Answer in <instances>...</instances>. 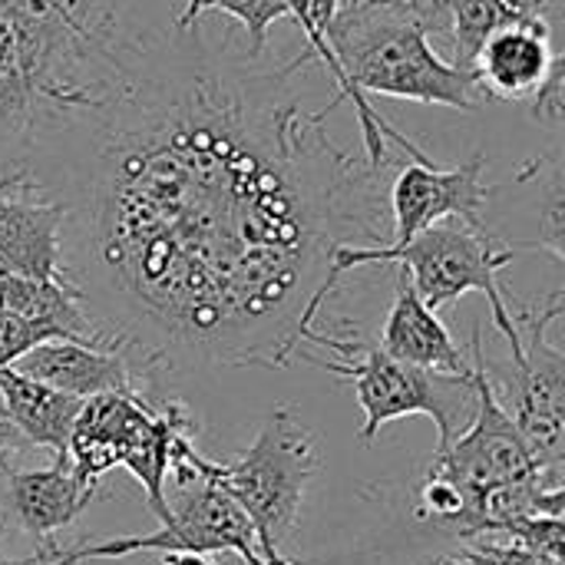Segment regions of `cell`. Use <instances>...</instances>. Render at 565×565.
Listing matches in <instances>:
<instances>
[{"instance_id":"603a6c76","label":"cell","mask_w":565,"mask_h":565,"mask_svg":"<svg viewBox=\"0 0 565 565\" xmlns=\"http://www.w3.org/2000/svg\"><path fill=\"white\" fill-rule=\"evenodd\" d=\"M162 565H212L205 556H195V553H166V563Z\"/></svg>"},{"instance_id":"9c48e42d","label":"cell","mask_w":565,"mask_h":565,"mask_svg":"<svg viewBox=\"0 0 565 565\" xmlns=\"http://www.w3.org/2000/svg\"><path fill=\"white\" fill-rule=\"evenodd\" d=\"M487 159L483 152H473L470 159L457 166H437V162H407L387 195L391 209V242H407L417 232L444 222V218H463L470 225H487L483 209L490 199V189L483 185Z\"/></svg>"},{"instance_id":"4fadbf2b","label":"cell","mask_w":565,"mask_h":565,"mask_svg":"<svg viewBox=\"0 0 565 565\" xmlns=\"http://www.w3.org/2000/svg\"><path fill=\"white\" fill-rule=\"evenodd\" d=\"M381 348L391 358L424 371H440L457 377L473 374V361H467V354L457 348L437 311L420 301L404 268H397V291L381 331Z\"/></svg>"},{"instance_id":"7402d4cb","label":"cell","mask_w":565,"mask_h":565,"mask_svg":"<svg viewBox=\"0 0 565 565\" xmlns=\"http://www.w3.org/2000/svg\"><path fill=\"white\" fill-rule=\"evenodd\" d=\"M26 565H70L63 559V546H56V543H40V550L30 556V563Z\"/></svg>"},{"instance_id":"3957f363","label":"cell","mask_w":565,"mask_h":565,"mask_svg":"<svg viewBox=\"0 0 565 565\" xmlns=\"http://www.w3.org/2000/svg\"><path fill=\"white\" fill-rule=\"evenodd\" d=\"M195 417L175 397L149 401L142 394H99L83 401L76 414L70 460L93 483H103L113 467L129 470L146 490V503L156 520L166 523V480L172 477L179 483L205 460L195 447Z\"/></svg>"},{"instance_id":"6da1fadb","label":"cell","mask_w":565,"mask_h":565,"mask_svg":"<svg viewBox=\"0 0 565 565\" xmlns=\"http://www.w3.org/2000/svg\"><path fill=\"white\" fill-rule=\"evenodd\" d=\"M291 70L195 26L142 43L99 20L73 86L0 156V192L63 205L60 271L99 338L169 371L288 367L341 245H387V166L328 136Z\"/></svg>"},{"instance_id":"277c9868","label":"cell","mask_w":565,"mask_h":565,"mask_svg":"<svg viewBox=\"0 0 565 565\" xmlns=\"http://www.w3.org/2000/svg\"><path fill=\"white\" fill-rule=\"evenodd\" d=\"M510 245H500V238L487 225H470L463 218H444L424 232H417L407 242L397 245H341L331 258L328 271V291L341 285V278L364 265H397L407 271L414 291L427 308H444L460 301L467 291H480L490 301L493 324L510 341L513 358L523 351L513 308L503 295L500 271L513 262Z\"/></svg>"},{"instance_id":"52a82bcc","label":"cell","mask_w":565,"mask_h":565,"mask_svg":"<svg viewBox=\"0 0 565 565\" xmlns=\"http://www.w3.org/2000/svg\"><path fill=\"white\" fill-rule=\"evenodd\" d=\"M473 384H477V411L470 424L447 447H440L427 467V480H440L454 487L460 497V516L450 526V533L460 540L473 536L480 507L490 493L507 487H526V483L565 487V480L550 477L536 463L516 420L497 397V387L487 374L480 328L473 331Z\"/></svg>"},{"instance_id":"44dd1931","label":"cell","mask_w":565,"mask_h":565,"mask_svg":"<svg viewBox=\"0 0 565 565\" xmlns=\"http://www.w3.org/2000/svg\"><path fill=\"white\" fill-rule=\"evenodd\" d=\"M26 440L20 437V430L10 424V417H7V407H3V397H0V470H3V460L13 454V450H20Z\"/></svg>"},{"instance_id":"cb8c5ba5","label":"cell","mask_w":565,"mask_h":565,"mask_svg":"<svg viewBox=\"0 0 565 565\" xmlns=\"http://www.w3.org/2000/svg\"><path fill=\"white\" fill-rule=\"evenodd\" d=\"M26 563H30V556H26V559H7V556L0 553V565H26Z\"/></svg>"},{"instance_id":"30bf717a","label":"cell","mask_w":565,"mask_h":565,"mask_svg":"<svg viewBox=\"0 0 565 565\" xmlns=\"http://www.w3.org/2000/svg\"><path fill=\"white\" fill-rule=\"evenodd\" d=\"M13 367L76 401H89L99 394H142L149 401L159 397V387L122 351L79 341H43L30 348Z\"/></svg>"},{"instance_id":"5b68a950","label":"cell","mask_w":565,"mask_h":565,"mask_svg":"<svg viewBox=\"0 0 565 565\" xmlns=\"http://www.w3.org/2000/svg\"><path fill=\"white\" fill-rule=\"evenodd\" d=\"M321 470L315 434L291 407H275L255 444L235 460H202L195 473L212 477L248 516L268 565H291L285 543L298 530L305 493Z\"/></svg>"},{"instance_id":"8992f818","label":"cell","mask_w":565,"mask_h":565,"mask_svg":"<svg viewBox=\"0 0 565 565\" xmlns=\"http://www.w3.org/2000/svg\"><path fill=\"white\" fill-rule=\"evenodd\" d=\"M311 344L338 354V361H318V358H305V361L354 387V397L364 411L361 444L367 447L374 444L381 427L414 414L430 417L437 424L440 447H447L470 424L477 411L473 374L457 377V374L424 371L391 358L381 344H367L361 338L315 334Z\"/></svg>"},{"instance_id":"2e32d148","label":"cell","mask_w":565,"mask_h":565,"mask_svg":"<svg viewBox=\"0 0 565 565\" xmlns=\"http://www.w3.org/2000/svg\"><path fill=\"white\" fill-rule=\"evenodd\" d=\"M440 33H447L454 46V66L473 70L483 43L526 20H553V0H437Z\"/></svg>"},{"instance_id":"ac0fdd59","label":"cell","mask_w":565,"mask_h":565,"mask_svg":"<svg viewBox=\"0 0 565 565\" xmlns=\"http://www.w3.org/2000/svg\"><path fill=\"white\" fill-rule=\"evenodd\" d=\"M440 565H565V559L523 546L516 540H507V543H477Z\"/></svg>"},{"instance_id":"e0dca14e","label":"cell","mask_w":565,"mask_h":565,"mask_svg":"<svg viewBox=\"0 0 565 565\" xmlns=\"http://www.w3.org/2000/svg\"><path fill=\"white\" fill-rule=\"evenodd\" d=\"M209 10H225L245 26V50L252 56H262L268 46V30L275 20L291 17L285 0H185V10L179 13L175 26H192L202 13Z\"/></svg>"},{"instance_id":"8fae6325","label":"cell","mask_w":565,"mask_h":565,"mask_svg":"<svg viewBox=\"0 0 565 565\" xmlns=\"http://www.w3.org/2000/svg\"><path fill=\"white\" fill-rule=\"evenodd\" d=\"M7 480V507L23 533L53 543L99 497V483L86 480L70 457H56L40 470H0Z\"/></svg>"},{"instance_id":"ffe728a7","label":"cell","mask_w":565,"mask_h":565,"mask_svg":"<svg viewBox=\"0 0 565 565\" xmlns=\"http://www.w3.org/2000/svg\"><path fill=\"white\" fill-rule=\"evenodd\" d=\"M530 116L540 119L543 126H563L565 119V56L559 53L546 83L533 93V99L526 103Z\"/></svg>"},{"instance_id":"d6986e66","label":"cell","mask_w":565,"mask_h":565,"mask_svg":"<svg viewBox=\"0 0 565 565\" xmlns=\"http://www.w3.org/2000/svg\"><path fill=\"white\" fill-rule=\"evenodd\" d=\"M43 341H56L50 331H43L40 324L20 318L17 311H10L0 301V367H13L30 348L43 344Z\"/></svg>"},{"instance_id":"9a60e30c","label":"cell","mask_w":565,"mask_h":565,"mask_svg":"<svg viewBox=\"0 0 565 565\" xmlns=\"http://www.w3.org/2000/svg\"><path fill=\"white\" fill-rule=\"evenodd\" d=\"M0 397L10 424L33 447H46L56 457H70V434L83 401L53 391L17 367H0Z\"/></svg>"},{"instance_id":"7a4b0ae2","label":"cell","mask_w":565,"mask_h":565,"mask_svg":"<svg viewBox=\"0 0 565 565\" xmlns=\"http://www.w3.org/2000/svg\"><path fill=\"white\" fill-rule=\"evenodd\" d=\"M437 0H341L324 30V40L351 83L354 113L374 166L391 162L387 139L407 149L414 162L430 159L367 103V93L480 113L483 96L473 73L434 50L430 33H437Z\"/></svg>"},{"instance_id":"ba28073f","label":"cell","mask_w":565,"mask_h":565,"mask_svg":"<svg viewBox=\"0 0 565 565\" xmlns=\"http://www.w3.org/2000/svg\"><path fill=\"white\" fill-rule=\"evenodd\" d=\"M563 318V295L540 308L516 311L523 351L513 358V377L503 381L510 397H500L516 420L536 463L565 480V354L550 341V328Z\"/></svg>"},{"instance_id":"5bb4252c","label":"cell","mask_w":565,"mask_h":565,"mask_svg":"<svg viewBox=\"0 0 565 565\" xmlns=\"http://www.w3.org/2000/svg\"><path fill=\"white\" fill-rule=\"evenodd\" d=\"M63 205L0 192V268L23 278H63Z\"/></svg>"},{"instance_id":"d4e9b609","label":"cell","mask_w":565,"mask_h":565,"mask_svg":"<svg viewBox=\"0 0 565 565\" xmlns=\"http://www.w3.org/2000/svg\"><path fill=\"white\" fill-rule=\"evenodd\" d=\"M0 275H3V268H0Z\"/></svg>"},{"instance_id":"7c38bea8","label":"cell","mask_w":565,"mask_h":565,"mask_svg":"<svg viewBox=\"0 0 565 565\" xmlns=\"http://www.w3.org/2000/svg\"><path fill=\"white\" fill-rule=\"evenodd\" d=\"M553 20H526L493 33L473 60V79L480 96L530 103L546 83L553 63Z\"/></svg>"}]
</instances>
